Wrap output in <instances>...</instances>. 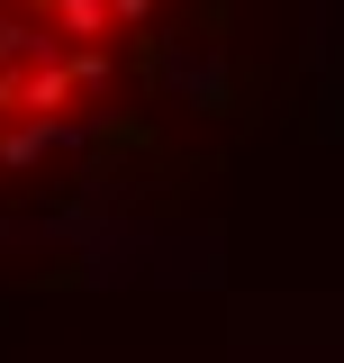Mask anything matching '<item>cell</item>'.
<instances>
[{"instance_id":"6da1fadb","label":"cell","mask_w":344,"mask_h":363,"mask_svg":"<svg viewBox=\"0 0 344 363\" xmlns=\"http://www.w3.org/2000/svg\"><path fill=\"white\" fill-rule=\"evenodd\" d=\"M236 0H0V218L190 173V118L236 100Z\"/></svg>"}]
</instances>
